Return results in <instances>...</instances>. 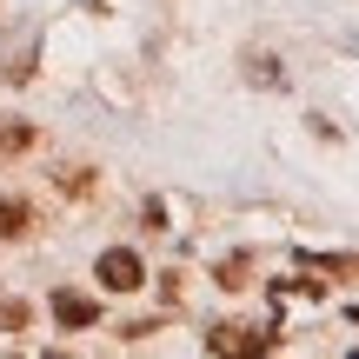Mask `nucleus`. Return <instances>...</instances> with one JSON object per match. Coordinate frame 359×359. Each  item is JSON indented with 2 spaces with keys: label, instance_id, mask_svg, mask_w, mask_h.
Masks as SVG:
<instances>
[{
  "label": "nucleus",
  "instance_id": "obj_1",
  "mask_svg": "<svg viewBox=\"0 0 359 359\" xmlns=\"http://www.w3.org/2000/svg\"><path fill=\"white\" fill-rule=\"evenodd\" d=\"M280 333H259V326H206V353H273Z\"/></svg>",
  "mask_w": 359,
  "mask_h": 359
},
{
  "label": "nucleus",
  "instance_id": "obj_2",
  "mask_svg": "<svg viewBox=\"0 0 359 359\" xmlns=\"http://www.w3.org/2000/svg\"><path fill=\"white\" fill-rule=\"evenodd\" d=\"M100 280L114 286V293H140V286H147V266H140L133 246H107V253H100Z\"/></svg>",
  "mask_w": 359,
  "mask_h": 359
},
{
  "label": "nucleus",
  "instance_id": "obj_3",
  "mask_svg": "<svg viewBox=\"0 0 359 359\" xmlns=\"http://www.w3.org/2000/svg\"><path fill=\"white\" fill-rule=\"evenodd\" d=\"M53 320H60L67 333H80V326L100 320V299H87V293H53Z\"/></svg>",
  "mask_w": 359,
  "mask_h": 359
},
{
  "label": "nucleus",
  "instance_id": "obj_4",
  "mask_svg": "<svg viewBox=\"0 0 359 359\" xmlns=\"http://www.w3.org/2000/svg\"><path fill=\"white\" fill-rule=\"evenodd\" d=\"M27 219H34V206L7 193V200H0V240H20V233H27Z\"/></svg>",
  "mask_w": 359,
  "mask_h": 359
},
{
  "label": "nucleus",
  "instance_id": "obj_5",
  "mask_svg": "<svg viewBox=\"0 0 359 359\" xmlns=\"http://www.w3.org/2000/svg\"><path fill=\"white\" fill-rule=\"evenodd\" d=\"M306 266H313V273H339V280H353L359 259H353V253H306Z\"/></svg>",
  "mask_w": 359,
  "mask_h": 359
},
{
  "label": "nucleus",
  "instance_id": "obj_6",
  "mask_svg": "<svg viewBox=\"0 0 359 359\" xmlns=\"http://www.w3.org/2000/svg\"><path fill=\"white\" fill-rule=\"evenodd\" d=\"M34 147V127L27 120H0V154H27Z\"/></svg>",
  "mask_w": 359,
  "mask_h": 359
},
{
  "label": "nucleus",
  "instance_id": "obj_7",
  "mask_svg": "<svg viewBox=\"0 0 359 359\" xmlns=\"http://www.w3.org/2000/svg\"><path fill=\"white\" fill-rule=\"evenodd\" d=\"M27 320H34L27 299H0V333H27Z\"/></svg>",
  "mask_w": 359,
  "mask_h": 359
},
{
  "label": "nucleus",
  "instance_id": "obj_8",
  "mask_svg": "<svg viewBox=\"0 0 359 359\" xmlns=\"http://www.w3.org/2000/svg\"><path fill=\"white\" fill-rule=\"evenodd\" d=\"M219 286H246V253H233L226 266H219Z\"/></svg>",
  "mask_w": 359,
  "mask_h": 359
},
{
  "label": "nucleus",
  "instance_id": "obj_9",
  "mask_svg": "<svg viewBox=\"0 0 359 359\" xmlns=\"http://www.w3.org/2000/svg\"><path fill=\"white\" fill-rule=\"evenodd\" d=\"M353 320H359V313H353Z\"/></svg>",
  "mask_w": 359,
  "mask_h": 359
}]
</instances>
